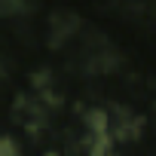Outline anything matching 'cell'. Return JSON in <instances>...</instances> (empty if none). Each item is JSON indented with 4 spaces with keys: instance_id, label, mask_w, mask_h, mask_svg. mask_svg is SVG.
Masks as SVG:
<instances>
[{
    "instance_id": "6da1fadb",
    "label": "cell",
    "mask_w": 156,
    "mask_h": 156,
    "mask_svg": "<svg viewBox=\"0 0 156 156\" xmlns=\"http://www.w3.org/2000/svg\"><path fill=\"white\" fill-rule=\"evenodd\" d=\"M76 31H80V19H76L73 12L61 9V12H52V16H49V28H46V34H49V43H52V46H61V43L73 40Z\"/></svg>"
}]
</instances>
